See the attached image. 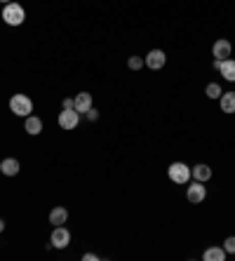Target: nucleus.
<instances>
[{
  "label": "nucleus",
  "instance_id": "nucleus-1",
  "mask_svg": "<svg viewBox=\"0 0 235 261\" xmlns=\"http://www.w3.org/2000/svg\"><path fill=\"white\" fill-rule=\"evenodd\" d=\"M10 111L19 118H28L33 113V99L28 94H12L10 99Z\"/></svg>",
  "mask_w": 235,
  "mask_h": 261
},
{
  "label": "nucleus",
  "instance_id": "nucleus-2",
  "mask_svg": "<svg viewBox=\"0 0 235 261\" xmlns=\"http://www.w3.org/2000/svg\"><path fill=\"white\" fill-rule=\"evenodd\" d=\"M3 19H5L7 26H21L26 19V10L19 3H7V5H3Z\"/></svg>",
  "mask_w": 235,
  "mask_h": 261
},
{
  "label": "nucleus",
  "instance_id": "nucleus-3",
  "mask_svg": "<svg viewBox=\"0 0 235 261\" xmlns=\"http://www.w3.org/2000/svg\"><path fill=\"white\" fill-rule=\"evenodd\" d=\"M167 174H169V179H172L174 184H188L191 181V176H193V172H191V167L186 163H172L169 165V170H167Z\"/></svg>",
  "mask_w": 235,
  "mask_h": 261
},
{
  "label": "nucleus",
  "instance_id": "nucleus-4",
  "mask_svg": "<svg viewBox=\"0 0 235 261\" xmlns=\"http://www.w3.org/2000/svg\"><path fill=\"white\" fill-rule=\"evenodd\" d=\"M78 122H80V113L75 109H64L59 113V127L62 129H75Z\"/></svg>",
  "mask_w": 235,
  "mask_h": 261
},
{
  "label": "nucleus",
  "instance_id": "nucleus-5",
  "mask_svg": "<svg viewBox=\"0 0 235 261\" xmlns=\"http://www.w3.org/2000/svg\"><path fill=\"white\" fill-rule=\"evenodd\" d=\"M50 245H52V247H56V249H64V247H68V245H71V233H68L66 226H54Z\"/></svg>",
  "mask_w": 235,
  "mask_h": 261
},
{
  "label": "nucleus",
  "instance_id": "nucleus-6",
  "mask_svg": "<svg viewBox=\"0 0 235 261\" xmlns=\"http://www.w3.org/2000/svg\"><path fill=\"white\" fill-rule=\"evenodd\" d=\"M186 198H188V202H193V205L202 202L204 198H207V189H204V184L202 181L188 184V189H186Z\"/></svg>",
  "mask_w": 235,
  "mask_h": 261
},
{
  "label": "nucleus",
  "instance_id": "nucleus-7",
  "mask_svg": "<svg viewBox=\"0 0 235 261\" xmlns=\"http://www.w3.org/2000/svg\"><path fill=\"white\" fill-rule=\"evenodd\" d=\"M165 61H167V55L162 52V49H151L149 55L143 57V64L151 68V71H160L165 66Z\"/></svg>",
  "mask_w": 235,
  "mask_h": 261
},
{
  "label": "nucleus",
  "instance_id": "nucleus-8",
  "mask_svg": "<svg viewBox=\"0 0 235 261\" xmlns=\"http://www.w3.org/2000/svg\"><path fill=\"white\" fill-rule=\"evenodd\" d=\"M212 55H214V59H230V55H233V45H230V40H226V38H219L217 43L212 45Z\"/></svg>",
  "mask_w": 235,
  "mask_h": 261
},
{
  "label": "nucleus",
  "instance_id": "nucleus-9",
  "mask_svg": "<svg viewBox=\"0 0 235 261\" xmlns=\"http://www.w3.org/2000/svg\"><path fill=\"white\" fill-rule=\"evenodd\" d=\"M73 109L78 111V113H87V111L92 109V94H90V92H80V94H75Z\"/></svg>",
  "mask_w": 235,
  "mask_h": 261
},
{
  "label": "nucleus",
  "instance_id": "nucleus-10",
  "mask_svg": "<svg viewBox=\"0 0 235 261\" xmlns=\"http://www.w3.org/2000/svg\"><path fill=\"white\" fill-rule=\"evenodd\" d=\"M24 129H26L28 134H31V137H38V134L43 132V120L31 113L28 118H24Z\"/></svg>",
  "mask_w": 235,
  "mask_h": 261
},
{
  "label": "nucleus",
  "instance_id": "nucleus-11",
  "mask_svg": "<svg viewBox=\"0 0 235 261\" xmlns=\"http://www.w3.org/2000/svg\"><path fill=\"white\" fill-rule=\"evenodd\" d=\"M219 73H221L223 80L235 83V59H223L221 64H219Z\"/></svg>",
  "mask_w": 235,
  "mask_h": 261
},
{
  "label": "nucleus",
  "instance_id": "nucleus-12",
  "mask_svg": "<svg viewBox=\"0 0 235 261\" xmlns=\"http://www.w3.org/2000/svg\"><path fill=\"white\" fill-rule=\"evenodd\" d=\"M193 179H195V181H210L212 179V167L210 165H204V163H200V165H195V167H193Z\"/></svg>",
  "mask_w": 235,
  "mask_h": 261
},
{
  "label": "nucleus",
  "instance_id": "nucleus-13",
  "mask_svg": "<svg viewBox=\"0 0 235 261\" xmlns=\"http://www.w3.org/2000/svg\"><path fill=\"white\" fill-rule=\"evenodd\" d=\"M219 103H221V111L223 113H235V92H223L219 97Z\"/></svg>",
  "mask_w": 235,
  "mask_h": 261
},
{
  "label": "nucleus",
  "instance_id": "nucleus-14",
  "mask_svg": "<svg viewBox=\"0 0 235 261\" xmlns=\"http://www.w3.org/2000/svg\"><path fill=\"white\" fill-rule=\"evenodd\" d=\"M68 221V210L66 207H54L50 212V224L52 226H64Z\"/></svg>",
  "mask_w": 235,
  "mask_h": 261
},
{
  "label": "nucleus",
  "instance_id": "nucleus-15",
  "mask_svg": "<svg viewBox=\"0 0 235 261\" xmlns=\"http://www.w3.org/2000/svg\"><path fill=\"white\" fill-rule=\"evenodd\" d=\"M0 172L5 176H17L19 174V160L17 158H5L0 163Z\"/></svg>",
  "mask_w": 235,
  "mask_h": 261
},
{
  "label": "nucleus",
  "instance_id": "nucleus-16",
  "mask_svg": "<svg viewBox=\"0 0 235 261\" xmlns=\"http://www.w3.org/2000/svg\"><path fill=\"white\" fill-rule=\"evenodd\" d=\"M226 256H228V254H226V249H223V247H210L202 254V259L204 261H223Z\"/></svg>",
  "mask_w": 235,
  "mask_h": 261
},
{
  "label": "nucleus",
  "instance_id": "nucleus-17",
  "mask_svg": "<svg viewBox=\"0 0 235 261\" xmlns=\"http://www.w3.org/2000/svg\"><path fill=\"white\" fill-rule=\"evenodd\" d=\"M204 94H207L210 99H219L223 94V90H221V85H219V83H210V85L204 87Z\"/></svg>",
  "mask_w": 235,
  "mask_h": 261
},
{
  "label": "nucleus",
  "instance_id": "nucleus-18",
  "mask_svg": "<svg viewBox=\"0 0 235 261\" xmlns=\"http://www.w3.org/2000/svg\"><path fill=\"white\" fill-rule=\"evenodd\" d=\"M127 66H130L132 71H139V68L146 66V64H143L141 57H130V59H127Z\"/></svg>",
  "mask_w": 235,
  "mask_h": 261
},
{
  "label": "nucleus",
  "instance_id": "nucleus-19",
  "mask_svg": "<svg viewBox=\"0 0 235 261\" xmlns=\"http://www.w3.org/2000/svg\"><path fill=\"white\" fill-rule=\"evenodd\" d=\"M223 249H226V254H235V236L223 240Z\"/></svg>",
  "mask_w": 235,
  "mask_h": 261
},
{
  "label": "nucleus",
  "instance_id": "nucleus-20",
  "mask_svg": "<svg viewBox=\"0 0 235 261\" xmlns=\"http://www.w3.org/2000/svg\"><path fill=\"white\" fill-rule=\"evenodd\" d=\"M87 118H90V120H99V111L90 109V111H87Z\"/></svg>",
  "mask_w": 235,
  "mask_h": 261
},
{
  "label": "nucleus",
  "instance_id": "nucleus-21",
  "mask_svg": "<svg viewBox=\"0 0 235 261\" xmlns=\"http://www.w3.org/2000/svg\"><path fill=\"white\" fill-rule=\"evenodd\" d=\"M99 256L97 254H92V252H87V254H82V261H97Z\"/></svg>",
  "mask_w": 235,
  "mask_h": 261
},
{
  "label": "nucleus",
  "instance_id": "nucleus-22",
  "mask_svg": "<svg viewBox=\"0 0 235 261\" xmlns=\"http://www.w3.org/2000/svg\"><path fill=\"white\" fill-rule=\"evenodd\" d=\"M62 103H64V109H73V99H68V97H66Z\"/></svg>",
  "mask_w": 235,
  "mask_h": 261
},
{
  "label": "nucleus",
  "instance_id": "nucleus-23",
  "mask_svg": "<svg viewBox=\"0 0 235 261\" xmlns=\"http://www.w3.org/2000/svg\"><path fill=\"white\" fill-rule=\"evenodd\" d=\"M5 231V221H3V219H0V233Z\"/></svg>",
  "mask_w": 235,
  "mask_h": 261
},
{
  "label": "nucleus",
  "instance_id": "nucleus-24",
  "mask_svg": "<svg viewBox=\"0 0 235 261\" xmlns=\"http://www.w3.org/2000/svg\"><path fill=\"white\" fill-rule=\"evenodd\" d=\"M0 3H3V5H7V3H12V0H0Z\"/></svg>",
  "mask_w": 235,
  "mask_h": 261
}]
</instances>
